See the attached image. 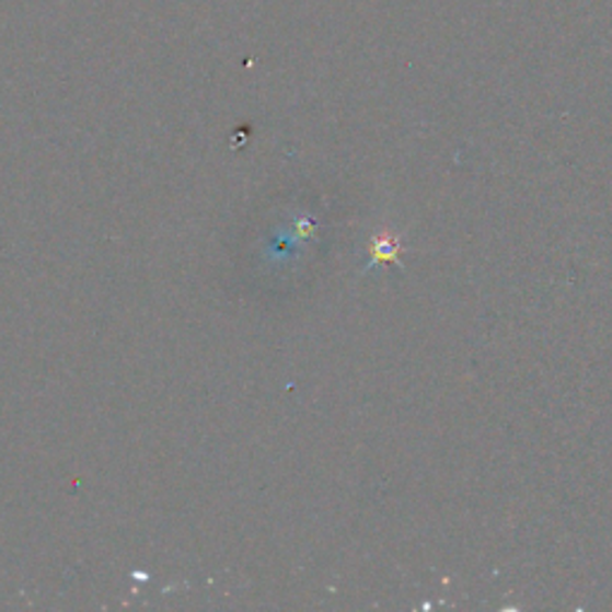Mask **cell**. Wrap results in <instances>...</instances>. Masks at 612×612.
Listing matches in <instances>:
<instances>
[{"mask_svg": "<svg viewBox=\"0 0 612 612\" xmlns=\"http://www.w3.org/2000/svg\"><path fill=\"white\" fill-rule=\"evenodd\" d=\"M371 258H369V268L379 266V264H395L402 266V242L397 234H393L390 230H381L373 234L371 240Z\"/></svg>", "mask_w": 612, "mask_h": 612, "instance_id": "1", "label": "cell"}]
</instances>
